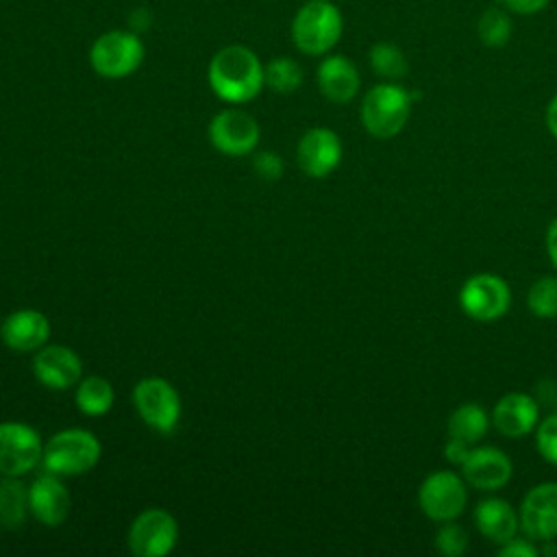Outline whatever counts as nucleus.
I'll use <instances>...</instances> for the list:
<instances>
[{"mask_svg":"<svg viewBox=\"0 0 557 557\" xmlns=\"http://www.w3.org/2000/svg\"><path fill=\"white\" fill-rule=\"evenodd\" d=\"M28 490L17 476H4L0 481V524L9 529L22 527L28 511Z\"/></svg>","mask_w":557,"mask_h":557,"instance_id":"22","label":"nucleus"},{"mask_svg":"<svg viewBox=\"0 0 557 557\" xmlns=\"http://www.w3.org/2000/svg\"><path fill=\"white\" fill-rule=\"evenodd\" d=\"M507 11L518 15H533L540 13L550 0H498Z\"/></svg>","mask_w":557,"mask_h":557,"instance_id":"32","label":"nucleus"},{"mask_svg":"<svg viewBox=\"0 0 557 557\" xmlns=\"http://www.w3.org/2000/svg\"><path fill=\"white\" fill-rule=\"evenodd\" d=\"M141 420L159 433H172L181 418L178 392L161 376L141 379L133 392Z\"/></svg>","mask_w":557,"mask_h":557,"instance_id":"8","label":"nucleus"},{"mask_svg":"<svg viewBox=\"0 0 557 557\" xmlns=\"http://www.w3.org/2000/svg\"><path fill=\"white\" fill-rule=\"evenodd\" d=\"M474 522L483 537L505 544L520 531V518L505 498H485L474 509Z\"/></svg>","mask_w":557,"mask_h":557,"instance_id":"20","label":"nucleus"},{"mask_svg":"<svg viewBox=\"0 0 557 557\" xmlns=\"http://www.w3.org/2000/svg\"><path fill=\"white\" fill-rule=\"evenodd\" d=\"M468 453H470V444H466V442H461V440L448 437L446 444H444V457H446L450 463L461 466L463 459L468 457Z\"/></svg>","mask_w":557,"mask_h":557,"instance_id":"33","label":"nucleus"},{"mask_svg":"<svg viewBox=\"0 0 557 557\" xmlns=\"http://www.w3.org/2000/svg\"><path fill=\"white\" fill-rule=\"evenodd\" d=\"M113 387L102 376H87L78 383L76 407L87 416H102L113 407Z\"/></svg>","mask_w":557,"mask_h":557,"instance_id":"23","label":"nucleus"},{"mask_svg":"<svg viewBox=\"0 0 557 557\" xmlns=\"http://www.w3.org/2000/svg\"><path fill=\"white\" fill-rule=\"evenodd\" d=\"M298 165L311 178L329 176L342 161V141L335 131L318 126L307 131L298 141Z\"/></svg>","mask_w":557,"mask_h":557,"instance_id":"13","label":"nucleus"},{"mask_svg":"<svg viewBox=\"0 0 557 557\" xmlns=\"http://www.w3.org/2000/svg\"><path fill=\"white\" fill-rule=\"evenodd\" d=\"M537 453L553 466H557V411L537 422L535 426Z\"/></svg>","mask_w":557,"mask_h":557,"instance_id":"29","label":"nucleus"},{"mask_svg":"<svg viewBox=\"0 0 557 557\" xmlns=\"http://www.w3.org/2000/svg\"><path fill=\"white\" fill-rule=\"evenodd\" d=\"M263 81L278 94H292L302 83V67L289 57H276L263 65Z\"/></svg>","mask_w":557,"mask_h":557,"instance_id":"26","label":"nucleus"},{"mask_svg":"<svg viewBox=\"0 0 557 557\" xmlns=\"http://www.w3.org/2000/svg\"><path fill=\"white\" fill-rule=\"evenodd\" d=\"M511 30H513L511 17H509V13L503 7H487L481 13L479 22H476L479 41L485 48H503V46H507L509 39H511Z\"/></svg>","mask_w":557,"mask_h":557,"instance_id":"24","label":"nucleus"},{"mask_svg":"<svg viewBox=\"0 0 557 557\" xmlns=\"http://www.w3.org/2000/svg\"><path fill=\"white\" fill-rule=\"evenodd\" d=\"M368 59H370V67L374 70V74L385 78V81H398L409 70L405 52L392 41L372 44V48L368 52Z\"/></svg>","mask_w":557,"mask_h":557,"instance_id":"25","label":"nucleus"},{"mask_svg":"<svg viewBox=\"0 0 557 557\" xmlns=\"http://www.w3.org/2000/svg\"><path fill=\"white\" fill-rule=\"evenodd\" d=\"M100 459V442L87 429H65L54 433L44 446V468L57 476L89 472Z\"/></svg>","mask_w":557,"mask_h":557,"instance_id":"4","label":"nucleus"},{"mask_svg":"<svg viewBox=\"0 0 557 557\" xmlns=\"http://www.w3.org/2000/svg\"><path fill=\"white\" fill-rule=\"evenodd\" d=\"M527 305L535 318H542V320L557 318V276L546 274L537 278L529 287Z\"/></svg>","mask_w":557,"mask_h":557,"instance_id":"27","label":"nucleus"},{"mask_svg":"<svg viewBox=\"0 0 557 557\" xmlns=\"http://www.w3.org/2000/svg\"><path fill=\"white\" fill-rule=\"evenodd\" d=\"M520 531L533 542L557 537V483L533 485L520 503Z\"/></svg>","mask_w":557,"mask_h":557,"instance_id":"11","label":"nucleus"},{"mask_svg":"<svg viewBox=\"0 0 557 557\" xmlns=\"http://www.w3.org/2000/svg\"><path fill=\"white\" fill-rule=\"evenodd\" d=\"M459 307L479 322H494L511 307V289L505 278L492 272H479L466 278L459 289Z\"/></svg>","mask_w":557,"mask_h":557,"instance_id":"6","label":"nucleus"},{"mask_svg":"<svg viewBox=\"0 0 557 557\" xmlns=\"http://www.w3.org/2000/svg\"><path fill=\"white\" fill-rule=\"evenodd\" d=\"M255 170L265 181H276L283 172V161L276 152H259L255 157Z\"/></svg>","mask_w":557,"mask_h":557,"instance_id":"30","label":"nucleus"},{"mask_svg":"<svg viewBox=\"0 0 557 557\" xmlns=\"http://www.w3.org/2000/svg\"><path fill=\"white\" fill-rule=\"evenodd\" d=\"M492 422L496 431L505 437H524L535 431L540 422V403L535 396L522 392H509L498 398L492 411Z\"/></svg>","mask_w":557,"mask_h":557,"instance_id":"15","label":"nucleus"},{"mask_svg":"<svg viewBox=\"0 0 557 557\" xmlns=\"http://www.w3.org/2000/svg\"><path fill=\"white\" fill-rule=\"evenodd\" d=\"M209 139L220 152L242 157L257 146L259 126L250 113L242 109H226L211 120Z\"/></svg>","mask_w":557,"mask_h":557,"instance_id":"12","label":"nucleus"},{"mask_svg":"<svg viewBox=\"0 0 557 557\" xmlns=\"http://www.w3.org/2000/svg\"><path fill=\"white\" fill-rule=\"evenodd\" d=\"M487 426L490 418L485 409L476 403H463L448 418V437L461 440L472 446L487 433Z\"/></svg>","mask_w":557,"mask_h":557,"instance_id":"21","label":"nucleus"},{"mask_svg":"<svg viewBox=\"0 0 557 557\" xmlns=\"http://www.w3.org/2000/svg\"><path fill=\"white\" fill-rule=\"evenodd\" d=\"M413 94H409L403 85L387 81L379 83L361 100V124L363 128L379 139H389L398 135L411 113Z\"/></svg>","mask_w":557,"mask_h":557,"instance_id":"3","label":"nucleus"},{"mask_svg":"<svg viewBox=\"0 0 557 557\" xmlns=\"http://www.w3.org/2000/svg\"><path fill=\"white\" fill-rule=\"evenodd\" d=\"M44 459L39 433L22 422H0V474L22 476Z\"/></svg>","mask_w":557,"mask_h":557,"instance_id":"9","label":"nucleus"},{"mask_svg":"<svg viewBox=\"0 0 557 557\" xmlns=\"http://www.w3.org/2000/svg\"><path fill=\"white\" fill-rule=\"evenodd\" d=\"M342 30V11L331 0H309L292 20L294 46L309 57L326 54L339 41Z\"/></svg>","mask_w":557,"mask_h":557,"instance_id":"2","label":"nucleus"},{"mask_svg":"<svg viewBox=\"0 0 557 557\" xmlns=\"http://www.w3.org/2000/svg\"><path fill=\"white\" fill-rule=\"evenodd\" d=\"M435 548L446 557H461L468 550V533L453 520L442 522L435 533Z\"/></svg>","mask_w":557,"mask_h":557,"instance_id":"28","label":"nucleus"},{"mask_svg":"<svg viewBox=\"0 0 557 557\" xmlns=\"http://www.w3.org/2000/svg\"><path fill=\"white\" fill-rule=\"evenodd\" d=\"M48 335H50V322L37 309H17L11 315H7L0 326L2 342L17 352L41 348Z\"/></svg>","mask_w":557,"mask_h":557,"instance_id":"19","label":"nucleus"},{"mask_svg":"<svg viewBox=\"0 0 557 557\" xmlns=\"http://www.w3.org/2000/svg\"><path fill=\"white\" fill-rule=\"evenodd\" d=\"M33 372L41 385L50 389H67L78 383L83 363L67 346H46L35 355Z\"/></svg>","mask_w":557,"mask_h":557,"instance_id":"16","label":"nucleus"},{"mask_svg":"<svg viewBox=\"0 0 557 557\" xmlns=\"http://www.w3.org/2000/svg\"><path fill=\"white\" fill-rule=\"evenodd\" d=\"M468 503L466 479L450 470L431 472L420 490H418V505L426 518L435 522L457 520Z\"/></svg>","mask_w":557,"mask_h":557,"instance_id":"7","label":"nucleus"},{"mask_svg":"<svg viewBox=\"0 0 557 557\" xmlns=\"http://www.w3.org/2000/svg\"><path fill=\"white\" fill-rule=\"evenodd\" d=\"M178 537V524L165 509L141 511L128 529V548L137 557L168 555Z\"/></svg>","mask_w":557,"mask_h":557,"instance_id":"10","label":"nucleus"},{"mask_svg":"<svg viewBox=\"0 0 557 557\" xmlns=\"http://www.w3.org/2000/svg\"><path fill=\"white\" fill-rule=\"evenodd\" d=\"M28 507L41 524L59 527L67 518L70 494L57 474L46 470L28 487Z\"/></svg>","mask_w":557,"mask_h":557,"instance_id":"17","label":"nucleus"},{"mask_svg":"<svg viewBox=\"0 0 557 557\" xmlns=\"http://www.w3.org/2000/svg\"><path fill=\"white\" fill-rule=\"evenodd\" d=\"M546 126H548L550 135L557 139V94L550 98V102L546 107Z\"/></svg>","mask_w":557,"mask_h":557,"instance_id":"35","label":"nucleus"},{"mask_svg":"<svg viewBox=\"0 0 557 557\" xmlns=\"http://www.w3.org/2000/svg\"><path fill=\"white\" fill-rule=\"evenodd\" d=\"M322 96L335 104L350 102L361 85L357 65L344 54H329L322 59L315 72Z\"/></svg>","mask_w":557,"mask_h":557,"instance_id":"18","label":"nucleus"},{"mask_svg":"<svg viewBox=\"0 0 557 557\" xmlns=\"http://www.w3.org/2000/svg\"><path fill=\"white\" fill-rule=\"evenodd\" d=\"M498 555L500 557H535L540 555V548L533 544V540H529L527 535L524 537H511L509 542L500 544L498 548Z\"/></svg>","mask_w":557,"mask_h":557,"instance_id":"31","label":"nucleus"},{"mask_svg":"<svg viewBox=\"0 0 557 557\" xmlns=\"http://www.w3.org/2000/svg\"><path fill=\"white\" fill-rule=\"evenodd\" d=\"M209 85L224 102L242 104L259 96L263 81V63L259 57L242 44H228L220 48L209 63Z\"/></svg>","mask_w":557,"mask_h":557,"instance_id":"1","label":"nucleus"},{"mask_svg":"<svg viewBox=\"0 0 557 557\" xmlns=\"http://www.w3.org/2000/svg\"><path fill=\"white\" fill-rule=\"evenodd\" d=\"M146 48L135 30H107L89 48V63L104 78H124L144 61Z\"/></svg>","mask_w":557,"mask_h":557,"instance_id":"5","label":"nucleus"},{"mask_svg":"<svg viewBox=\"0 0 557 557\" xmlns=\"http://www.w3.org/2000/svg\"><path fill=\"white\" fill-rule=\"evenodd\" d=\"M511 472V459L496 446L470 448L468 457L461 463V474L466 483L487 492L500 490L505 483H509Z\"/></svg>","mask_w":557,"mask_h":557,"instance_id":"14","label":"nucleus"},{"mask_svg":"<svg viewBox=\"0 0 557 557\" xmlns=\"http://www.w3.org/2000/svg\"><path fill=\"white\" fill-rule=\"evenodd\" d=\"M546 250H548L553 265L557 268V218L546 228Z\"/></svg>","mask_w":557,"mask_h":557,"instance_id":"34","label":"nucleus"}]
</instances>
